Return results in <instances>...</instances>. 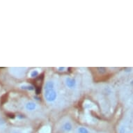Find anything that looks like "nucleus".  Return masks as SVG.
<instances>
[{"label": "nucleus", "mask_w": 133, "mask_h": 133, "mask_svg": "<svg viewBox=\"0 0 133 133\" xmlns=\"http://www.w3.org/2000/svg\"><path fill=\"white\" fill-rule=\"evenodd\" d=\"M26 68H10V72L12 75L18 78H22L24 77L26 73Z\"/></svg>", "instance_id": "nucleus-3"}, {"label": "nucleus", "mask_w": 133, "mask_h": 133, "mask_svg": "<svg viewBox=\"0 0 133 133\" xmlns=\"http://www.w3.org/2000/svg\"><path fill=\"white\" fill-rule=\"evenodd\" d=\"M73 123L69 118H64L59 124V129L61 133H72L73 131Z\"/></svg>", "instance_id": "nucleus-2"}, {"label": "nucleus", "mask_w": 133, "mask_h": 133, "mask_svg": "<svg viewBox=\"0 0 133 133\" xmlns=\"http://www.w3.org/2000/svg\"><path fill=\"white\" fill-rule=\"evenodd\" d=\"M84 107H85V108L89 109H94V108H96L95 105L93 104L91 102H89V101H87L85 103V104H84Z\"/></svg>", "instance_id": "nucleus-9"}, {"label": "nucleus", "mask_w": 133, "mask_h": 133, "mask_svg": "<svg viewBox=\"0 0 133 133\" xmlns=\"http://www.w3.org/2000/svg\"><path fill=\"white\" fill-rule=\"evenodd\" d=\"M118 133H129L128 125L125 123H123L118 128Z\"/></svg>", "instance_id": "nucleus-6"}, {"label": "nucleus", "mask_w": 133, "mask_h": 133, "mask_svg": "<svg viewBox=\"0 0 133 133\" xmlns=\"http://www.w3.org/2000/svg\"><path fill=\"white\" fill-rule=\"evenodd\" d=\"M77 133H91L90 130L84 126H79L77 128Z\"/></svg>", "instance_id": "nucleus-8"}, {"label": "nucleus", "mask_w": 133, "mask_h": 133, "mask_svg": "<svg viewBox=\"0 0 133 133\" xmlns=\"http://www.w3.org/2000/svg\"><path fill=\"white\" fill-rule=\"evenodd\" d=\"M6 128V123H5L4 121L3 120L2 118H0V129L1 130H4Z\"/></svg>", "instance_id": "nucleus-10"}, {"label": "nucleus", "mask_w": 133, "mask_h": 133, "mask_svg": "<svg viewBox=\"0 0 133 133\" xmlns=\"http://www.w3.org/2000/svg\"><path fill=\"white\" fill-rule=\"evenodd\" d=\"M9 133H23V132L21 130H12Z\"/></svg>", "instance_id": "nucleus-12"}, {"label": "nucleus", "mask_w": 133, "mask_h": 133, "mask_svg": "<svg viewBox=\"0 0 133 133\" xmlns=\"http://www.w3.org/2000/svg\"><path fill=\"white\" fill-rule=\"evenodd\" d=\"M38 108L37 104L34 102V101H27L25 104H24V109H26L27 111L29 112H32L36 110Z\"/></svg>", "instance_id": "nucleus-5"}, {"label": "nucleus", "mask_w": 133, "mask_h": 133, "mask_svg": "<svg viewBox=\"0 0 133 133\" xmlns=\"http://www.w3.org/2000/svg\"><path fill=\"white\" fill-rule=\"evenodd\" d=\"M44 98L49 103H54L57 101L58 98V92L55 81L50 79L46 82L44 87Z\"/></svg>", "instance_id": "nucleus-1"}, {"label": "nucleus", "mask_w": 133, "mask_h": 133, "mask_svg": "<svg viewBox=\"0 0 133 133\" xmlns=\"http://www.w3.org/2000/svg\"><path fill=\"white\" fill-rule=\"evenodd\" d=\"M57 70L60 72H63L64 70H66V68L65 67H59V68H57Z\"/></svg>", "instance_id": "nucleus-13"}, {"label": "nucleus", "mask_w": 133, "mask_h": 133, "mask_svg": "<svg viewBox=\"0 0 133 133\" xmlns=\"http://www.w3.org/2000/svg\"><path fill=\"white\" fill-rule=\"evenodd\" d=\"M22 89H27V90H34V87H31V86L29 85H22L21 86Z\"/></svg>", "instance_id": "nucleus-11"}, {"label": "nucleus", "mask_w": 133, "mask_h": 133, "mask_svg": "<svg viewBox=\"0 0 133 133\" xmlns=\"http://www.w3.org/2000/svg\"><path fill=\"white\" fill-rule=\"evenodd\" d=\"M40 72H41L40 69H34V70H32L31 71H30L29 74V76L31 78H35V77L38 76Z\"/></svg>", "instance_id": "nucleus-7"}, {"label": "nucleus", "mask_w": 133, "mask_h": 133, "mask_svg": "<svg viewBox=\"0 0 133 133\" xmlns=\"http://www.w3.org/2000/svg\"><path fill=\"white\" fill-rule=\"evenodd\" d=\"M101 133H103V132H101Z\"/></svg>", "instance_id": "nucleus-14"}, {"label": "nucleus", "mask_w": 133, "mask_h": 133, "mask_svg": "<svg viewBox=\"0 0 133 133\" xmlns=\"http://www.w3.org/2000/svg\"><path fill=\"white\" fill-rule=\"evenodd\" d=\"M64 84L68 89L73 90L77 87V80L74 77L70 76H65L64 77Z\"/></svg>", "instance_id": "nucleus-4"}]
</instances>
